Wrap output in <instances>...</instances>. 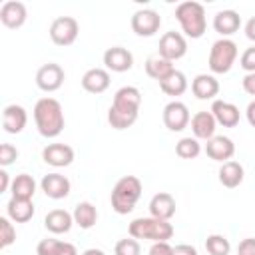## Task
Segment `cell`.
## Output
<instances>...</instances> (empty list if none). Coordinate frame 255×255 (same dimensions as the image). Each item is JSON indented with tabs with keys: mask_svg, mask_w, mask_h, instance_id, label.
I'll return each instance as SVG.
<instances>
[{
	"mask_svg": "<svg viewBox=\"0 0 255 255\" xmlns=\"http://www.w3.org/2000/svg\"><path fill=\"white\" fill-rule=\"evenodd\" d=\"M129 24H131V30H133L137 36L149 38V36H153V34L159 30V26H161V16H159L155 10H151V8H141V10H135V12H133Z\"/></svg>",
	"mask_w": 255,
	"mask_h": 255,
	"instance_id": "8",
	"label": "cell"
},
{
	"mask_svg": "<svg viewBox=\"0 0 255 255\" xmlns=\"http://www.w3.org/2000/svg\"><path fill=\"white\" fill-rule=\"evenodd\" d=\"M191 131L195 139H211L217 129V122L211 112H197L191 118Z\"/></svg>",
	"mask_w": 255,
	"mask_h": 255,
	"instance_id": "22",
	"label": "cell"
},
{
	"mask_svg": "<svg viewBox=\"0 0 255 255\" xmlns=\"http://www.w3.org/2000/svg\"><path fill=\"white\" fill-rule=\"evenodd\" d=\"M173 255H197V249L193 245L181 243V245H175L173 247Z\"/></svg>",
	"mask_w": 255,
	"mask_h": 255,
	"instance_id": "42",
	"label": "cell"
},
{
	"mask_svg": "<svg viewBox=\"0 0 255 255\" xmlns=\"http://www.w3.org/2000/svg\"><path fill=\"white\" fill-rule=\"evenodd\" d=\"M141 181L135 175H124L122 179L116 181L110 201H112V209L118 215H128L133 211L139 195H141Z\"/></svg>",
	"mask_w": 255,
	"mask_h": 255,
	"instance_id": "2",
	"label": "cell"
},
{
	"mask_svg": "<svg viewBox=\"0 0 255 255\" xmlns=\"http://www.w3.org/2000/svg\"><path fill=\"white\" fill-rule=\"evenodd\" d=\"M26 124H28V114H26V110L22 106L10 104V106L4 108V112H2V128H4L6 133L16 135L26 128Z\"/></svg>",
	"mask_w": 255,
	"mask_h": 255,
	"instance_id": "18",
	"label": "cell"
},
{
	"mask_svg": "<svg viewBox=\"0 0 255 255\" xmlns=\"http://www.w3.org/2000/svg\"><path fill=\"white\" fill-rule=\"evenodd\" d=\"M42 159L52 167H68L74 161V149L68 143H48L42 149Z\"/></svg>",
	"mask_w": 255,
	"mask_h": 255,
	"instance_id": "16",
	"label": "cell"
},
{
	"mask_svg": "<svg viewBox=\"0 0 255 255\" xmlns=\"http://www.w3.org/2000/svg\"><path fill=\"white\" fill-rule=\"evenodd\" d=\"M74 223L80 227V229H92L98 221V209L90 203V201H80L76 207H74Z\"/></svg>",
	"mask_w": 255,
	"mask_h": 255,
	"instance_id": "28",
	"label": "cell"
},
{
	"mask_svg": "<svg viewBox=\"0 0 255 255\" xmlns=\"http://www.w3.org/2000/svg\"><path fill=\"white\" fill-rule=\"evenodd\" d=\"M44 225L50 233L54 235H62V233H68L74 225V215L66 209H52L46 213L44 217Z\"/></svg>",
	"mask_w": 255,
	"mask_h": 255,
	"instance_id": "23",
	"label": "cell"
},
{
	"mask_svg": "<svg viewBox=\"0 0 255 255\" xmlns=\"http://www.w3.org/2000/svg\"><path fill=\"white\" fill-rule=\"evenodd\" d=\"M239 28H241V16L235 10H219L213 16V30L221 38H227V36L235 34Z\"/></svg>",
	"mask_w": 255,
	"mask_h": 255,
	"instance_id": "20",
	"label": "cell"
},
{
	"mask_svg": "<svg viewBox=\"0 0 255 255\" xmlns=\"http://www.w3.org/2000/svg\"><path fill=\"white\" fill-rule=\"evenodd\" d=\"M173 70H175L173 62H169V60H165V58H161V56H151V58H147V62H145V74H147L149 78L157 80V82L165 80Z\"/></svg>",
	"mask_w": 255,
	"mask_h": 255,
	"instance_id": "29",
	"label": "cell"
},
{
	"mask_svg": "<svg viewBox=\"0 0 255 255\" xmlns=\"http://www.w3.org/2000/svg\"><path fill=\"white\" fill-rule=\"evenodd\" d=\"M64 78H66L64 68L60 64L48 62V64L38 68V72H36V86L42 92H56V90L62 88Z\"/></svg>",
	"mask_w": 255,
	"mask_h": 255,
	"instance_id": "9",
	"label": "cell"
},
{
	"mask_svg": "<svg viewBox=\"0 0 255 255\" xmlns=\"http://www.w3.org/2000/svg\"><path fill=\"white\" fill-rule=\"evenodd\" d=\"M175 20L181 26V32L191 38L197 40L205 34L207 30V18H205V8L199 2H181L175 8Z\"/></svg>",
	"mask_w": 255,
	"mask_h": 255,
	"instance_id": "3",
	"label": "cell"
},
{
	"mask_svg": "<svg viewBox=\"0 0 255 255\" xmlns=\"http://www.w3.org/2000/svg\"><path fill=\"white\" fill-rule=\"evenodd\" d=\"M28 18V10L24 6V2H18V0H6L2 6H0V22L10 28V30H16L20 26H24Z\"/></svg>",
	"mask_w": 255,
	"mask_h": 255,
	"instance_id": "13",
	"label": "cell"
},
{
	"mask_svg": "<svg viewBox=\"0 0 255 255\" xmlns=\"http://www.w3.org/2000/svg\"><path fill=\"white\" fill-rule=\"evenodd\" d=\"M149 215L155 219L169 221L175 215V199L167 191H159L149 199Z\"/></svg>",
	"mask_w": 255,
	"mask_h": 255,
	"instance_id": "19",
	"label": "cell"
},
{
	"mask_svg": "<svg viewBox=\"0 0 255 255\" xmlns=\"http://www.w3.org/2000/svg\"><path fill=\"white\" fill-rule=\"evenodd\" d=\"M243 90L249 94V96H255V74H245L243 78Z\"/></svg>",
	"mask_w": 255,
	"mask_h": 255,
	"instance_id": "41",
	"label": "cell"
},
{
	"mask_svg": "<svg viewBox=\"0 0 255 255\" xmlns=\"http://www.w3.org/2000/svg\"><path fill=\"white\" fill-rule=\"evenodd\" d=\"M129 237L133 239H147V241H167L173 237V225L163 219L155 217H137L128 227Z\"/></svg>",
	"mask_w": 255,
	"mask_h": 255,
	"instance_id": "4",
	"label": "cell"
},
{
	"mask_svg": "<svg viewBox=\"0 0 255 255\" xmlns=\"http://www.w3.org/2000/svg\"><path fill=\"white\" fill-rule=\"evenodd\" d=\"M50 40L56 46H72L80 34V24L72 16H58L50 24Z\"/></svg>",
	"mask_w": 255,
	"mask_h": 255,
	"instance_id": "6",
	"label": "cell"
},
{
	"mask_svg": "<svg viewBox=\"0 0 255 255\" xmlns=\"http://www.w3.org/2000/svg\"><path fill=\"white\" fill-rule=\"evenodd\" d=\"M12 187V181H10V175L6 173V169H0V193L8 191Z\"/></svg>",
	"mask_w": 255,
	"mask_h": 255,
	"instance_id": "43",
	"label": "cell"
},
{
	"mask_svg": "<svg viewBox=\"0 0 255 255\" xmlns=\"http://www.w3.org/2000/svg\"><path fill=\"white\" fill-rule=\"evenodd\" d=\"M205 153H207L209 159L225 163V161H229V159L233 157V153H235V143H233V139L227 137V135H213V137L207 139V143H205Z\"/></svg>",
	"mask_w": 255,
	"mask_h": 255,
	"instance_id": "14",
	"label": "cell"
},
{
	"mask_svg": "<svg viewBox=\"0 0 255 255\" xmlns=\"http://www.w3.org/2000/svg\"><path fill=\"white\" fill-rule=\"evenodd\" d=\"M237 255H255V237H245L237 245Z\"/></svg>",
	"mask_w": 255,
	"mask_h": 255,
	"instance_id": "40",
	"label": "cell"
},
{
	"mask_svg": "<svg viewBox=\"0 0 255 255\" xmlns=\"http://www.w3.org/2000/svg\"><path fill=\"white\" fill-rule=\"evenodd\" d=\"M6 217H10L14 223H26L34 217V203L32 199H18L10 197L6 203Z\"/></svg>",
	"mask_w": 255,
	"mask_h": 255,
	"instance_id": "25",
	"label": "cell"
},
{
	"mask_svg": "<svg viewBox=\"0 0 255 255\" xmlns=\"http://www.w3.org/2000/svg\"><path fill=\"white\" fill-rule=\"evenodd\" d=\"M243 177H245V169H243V165L239 161L229 159V161L221 163V167H219V183L223 187L233 189V187L243 183Z\"/></svg>",
	"mask_w": 255,
	"mask_h": 255,
	"instance_id": "26",
	"label": "cell"
},
{
	"mask_svg": "<svg viewBox=\"0 0 255 255\" xmlns=\"http://www.w3.org/2000/svg\"><path fill=\"white\" fill-rule=\"evenodd\" d=\"M135 120H137V114H126V112H118L114 108L108 110V124L114 129H128L135 124Z\"/></svg>",
	"mask_w": 255,
	"mask_h": 255,
	"instance_id": "34",
	"label": "cell"
},
{
	"mask_svg": "<svg viewBox=\"0 0 255 255\" xmlns=\"http://www.w3.org/2000/svg\"><path fill=\"white\" fill-rule=\"evenodd\" d=\"M149 255H173V247L167 241H155L149 247Z\"/></svg>",
	"mask_w": 255,
	"mask_h": 255,
	"instance_id": "39",
	"label": "cell"
},
{
	"mask_svg": "<svg viewBox=\"0 0 255 255\" xmlns=\"http://www.w3.org/2000/svg\"><path fill=\"white\" fill-rule=\"evenodd\" d=\"M36 253L38 255H78V249H76V245H72L68 241L46 237V239H42L38 243Z\"/></svg>",
	"mask_w": 255,
	"mask_h": 255,
	"instance_id": "27",
	"label": "cell"
},
{
	"mask_svg": "<svg viewBox=\"0 0 255 255\" xmlns=\"http://www.w3.org/2000/svg\"><path fill=\"white\" fill-rule=\"evenodd\" d=\"M217 122V126H223V128H235L239 124V108L231 102H225V100H213L211 104V110H209Z\"/></svg>",
	"mask_w": 255,
	"mask_h": 255,
	"instance_id": "17",
	"label": "cell"
},
{
	"mask_svg": "<svg viewBox=\"0 0 255 255\" xmlns=\"http://www.w3.org/2000/svg\"><path fill=\"white\" fill-rule=\"evenodd\" d=\"M18 159V149L12 143H2L0 145V165L8 167Z\"/></svg>",
	"mask_w": 255,
	"mask_h": 255,
	"instance_id": "37",
	"label": "cell"
},
{
	"mask_svg": "<svg viewBox=\"0 0 255 255\" xmlns=\"http://www.w3.org/2000/svg\"><path fill=\"white\" fill-rule=\"evenodd\" d=\"M237 60V44L229 38H219L209 50V70L213 74H227Z\"/></svg>",
	"mask_w": 255,
	"mask_h": 255,
	"instance_id": "5",
	"label": "cell"
},
{
	"mask_svg": "<svg viewBox=\"0 0 255 255\" xmlns=\"http://www.w3.org/2000/svg\"><path fill=\"white\" fill-rule=\"evenodd\" d=\"M191 122L189 110L183 102L173 100L163 108V124L169 131H183Z\"/></svg>",
	"mask_w": 255,
	"mask_h": 255,
	"instance_id": "10",
	"label": "cell"
},
{
	"mask_svg": "<svg viewBox=\"0 0 255 255\" xmlns=\"http://www.w3.org/2000/svg\"><path fill=\"white\" fill-rule=\"evenodd\" d=\"M141 106V92L135 86H124L114 94V102L110 108L126 114H139Z\"/></svg>",
	"mask_w": 255,
	"mask_h": 255,
	"instance_id": "11",
	"label": "cell"
},
{
	"mask_svg": "<svg viewBox=\"0 0 255 255\" xmlns=\"http://www.w3.org/2000/svg\"><path fill=\"white\" fill-rule=\"evenodd\" d=\"M239 66H241L247 74H255V46L247 48V50L241 54V58H239Z\"/></svg>",
	"mask_w": 255,
	"mask_h": 255,
	"instance_id": "38",
	"label": "cell"
},
{
	"mask_svg": "<svg viewBox=\"0 0 255 255\" xmlns=\"http://www.w3.org/2000/svg\"><path fill=\"white\" fill-rule=\"evenodd\" d=\"M16 241V227L10 217H0V247L6 249Z\"/></svg>",
	"mask_w": 255,
	"mask_h": 255,
	"instance_id": "35",
	"label": "cell"
},
{
	"mask_svg": "<svg viewBox=\"0 0 255 255\" xmlns=\"http://www.w3.org/2000/svg\"><path fill=\"white\" fill-rule=\"evenodd\" d=\"M34 124L42 137L46 139L58 137L66 126L62 104L54 98H40L34 104Z\"/></svg>",
	"mask_w": 255,
	"mask_h": 255,
	"instance_id": "1",
	"label": "cell"
},
{
	"mask_svg": "<svg viewBox=\"0 0 255 255\" xmlns=\"http://www.w3.org/2000/svg\"><path fill=\"white\" fill-rule=\"evenodd\" d=\"M82 88L90 94H104L110 88V72L104 68H90L82 76Z\"/></svg>",
	"mask_w": 255,
	"mask_h": 255,
	"instance_id": "21",
	"label": "cell"
},
{
	"mask_svg": "<svg viewBox=\"0 0 255 255\" xmlns=\"http://www.w3.org/2000/svg\"><path fill=\"white\" fill-rule=\"evenodd\" d=\"M82 255H106L102 249H96V247H90V249H86Z\"/></svg>",
	"mask_w": 255,
	"mask_h": 255,
	"instance_id": "46",
	"label": "cell"
},
{
	"mask_svg": "<svg viewBox=\"0 0 255 255\" xmlns=\"http://www.w3.org/2000/svg\"><path fill=\"white\" fill-rule=\"evenodd\" d=\"M185 54H187V40H185L183 34H179L175 30H169L159 38L157 56H161L169 62H175V60H181Z\"/></svg>",
	"mask_w": 255,
	"mask_h": 255,
	"instance_id": "7",
	"label": "cell"
},
{
	"mask_svg": "<svg viewBox=\"0 0 255 255\" xmlns=\"http://www.w3.org/2000/svg\"><path fill=\"white\" fill-rule=\"evenodd\" d=\"M191 92L197 100H215L219 94V82L211 74H197L191 82Z\"/></svg>",
	"mask_w": 255,
	"mask_h": 255,
	"instance_id": "24",
	"label": "cell"
},
{
	"mask_svg": "<svg viewBox=\"0 0 255 255\" xmlns=\"http://www.w3.org/2000/svg\"><path fill=\"white\" fill-rule=\"evenodd\" d=\"M114 253L116 255H139L141 253V247H139V241L133 239V237H126V239H120L114 247Z\"/></svg>",
	"mask_w": 255,
	"mask_h": 255,
	"instance_id": "36",
	"label": "cell"
},
{
	"mask_svg": "<svg viewBox=\"0 0 255 255\" xmlns=\"http://www.w3.org/2000/svg\"><path fill=\"white\" fill-rule=\"evenodd\" d=\"M245 118H247L249 126H251V128H255V100H253V102H249V106H247V110H245Z\"/></svg>",
	"mask_w": 255,
	"mask_h": 255,
	"instance_id": "45",
	"label": "cell"
},
{
	"mask_svg": "<svg viewBox=\"0 0 255 255\" xmlns=\"http://www.w3.org/2000/svg\"><path fill=\"white\" fill-rule=\"evenodd\" d=\"M104 66L110 72H118V74L128 72L133 66V54L128 48L112 46V48H108L104 52Z\"/></svg>",
	"mask_w": 255,
	"mask_h": 255,
	"instance_id": "12",
	"label": "cell"
},
{
	"mask_svg": "<svg viewBox=\"0 0 255 255\" xmlns=\"http://www.w3.org/2000/svg\"><path fill=\"white\" fill-rule=\"evenodd\" d=\"M10 193H12V197H18V199H32L34 193H36V181H34V177L28 175V173H18L12 179Z\"/></svg>",
	"mask_w": 255,
	"mask_h": 255,
	"instance_id": "30",
	"label": "cell"
},
{
	"mask_svg": "<svg viewBox=\"0 0 255 255\" xmlns=\"http://www.w3.org/2000/svg\"><path fill=\"white\" fill-rule=\"evenodd\" d=\"M40 187H42L44 195L50 197V199H64V197L70 195V189H72L70 179L66 175H62V173L44 175L42 181H40Z\"/></svg>",
	"mask_w": 255,
	"mask_h": 255,
	"instance_id": "15",
	"label": "cell"
},
{
	"mask_svg": "<svg viewBox=\"0 0 255 255\" xmlns=\"http://www.w3.org/2000/svg\"><path fill=\"white\" fill-rule=\"evenodd\" d=\"M175 153L181 159H195L201 153V143H199V139H195L191 135L189 137H181L175 143Z\"/></svg>",
	"mask_w": 255,
	"mask_h": 255,
	"instance_id": "32",
	"label": "cell"
},
{
	"mask_svg": "<svg viewBox=\"0 0 255 255\" xmlns=\"http://www.w3.org/2000/svg\"><path fill=\"white\" fill-rule=\"evenodd\" d=\"M205 249H207L209 255H229L231 253V243H229V239L225 235L213 233V235H207Z\"/></svg>",
	"mask_w": 255,
	"mask_h": 255,
	"instance_id": "33",
	"label": "cell"
},
{
	"mask_svg": "<svg viewBox=\"0 0 255 255\" xmlns=\"http://www.w3.org/2000/svg\"><path fill=\"white\" fill-rule=\"evenodd\" d=\"M245 36H247L251 42H255V16H251V18L247 20V24H245Z\"/></svg>",
	"mask_w": 255,
	"mask_h": 255,
	"instance_id": "44",
	"label": "cell"
},
{
	"mask_svg": "<svg viewBox=\"0 0 255 255\" xmlns=\"http://www.w3.org/2000/svg\"><path fill=\"white\" fill-rule=\"evenodd\" d=\"M159 88H161V92H163V94L177 98V96L185 94V90H187V78H185V74H183V72L173 70L165 80H161V82H159Z\"/></svg>",
	"mask_w": 255,
	"mask_h": 255,
	"instance_id": "31",
	"label": "cell"
}]
</instances>
